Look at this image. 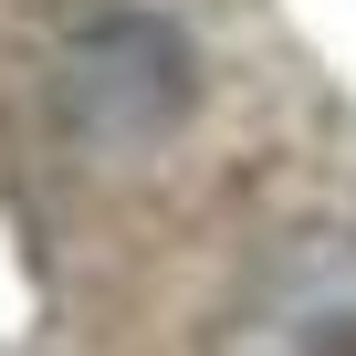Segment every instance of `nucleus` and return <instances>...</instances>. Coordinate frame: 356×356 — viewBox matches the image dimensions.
<instances>
[{
  "instance_id": "f257e3e1",
  "label": "nucleus",
  "mask_w": 356,
  "mask_h": 356,
  "mask_svg": "<svg viewBox=\"0 0 356 356\" xmlns=\"http://www.w3.org/2000/svg\"><path fill=\"white\" fill-rule=\"evenodd\" d=\"M220 356H356V241L346 231H293L231 293Z\"/></svg>"
}]
</instances>
